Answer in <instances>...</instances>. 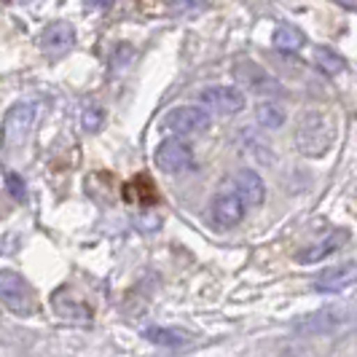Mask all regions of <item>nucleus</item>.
<instances>
[{
  "label": "nucleus",
  "instance_id": "12",
  "mask_svg": "<svg viewBox=\"0 0 357 357\" xmlns=\"http://www.w3.org/2000/svg\"><path fill=\"white\" fill-rule=\"evenodd\" d=\"M352 282H355V264H344V266L322 271L320 277L314 280V287L325 290V293H339V290L349 287Z\"/></svg>",
  "mask_w": 357,
  "mask_h": 357
},
{
  "label": "nucleus",
  "instance_id": "18",
  "mask_svg": "<svg viewBox=\"0 0 357 357\" xmlns=\"http://www.w3.org/2000/svg\"><path fill=\"white\" fill-rule=\"evenodd\" d=\"M314 65H317L325 75H331V78L341 75L344 68H347V62L341 59V54H336L333 49H325V46L314 49Z\"/></svg>",
  "mask_w": 357,
  "mask_h": 357
},
{
  "label": "nucleus",
  "instance_id": "5",
  "mask_svg": "<svg viewBox=\"0 0 357 357\" xmlns=\"http://www.w3.org/2000/svg\"><path fill=\"white\" fill-rule=\"evenodd\" d=\"M210 113L202 105H180L172 107L164 119H161V126L172 135H180V137H197V135H204L210 129Z\"/></svg>",
  "mask_w": 357,
  "mask_h": 357
},
{
  "label": "nucleus",
  "instance_id": "1",
  "mask_svg": "<svg viewBox=\"0 0 357 357\" xmlns=\"http://www.w3.org/2000/svg\"><path fill=\"white\" fill-rule=\"evenodd\" d=\"M336 140V124L328 113L322 110H309L301 116L298 129H296V148L298 153H304L309 159L325 156L331 151V145Z\"/></svg>",
  "mask_w": 357,
  "mask_h": 357
},
{
  "label": "nucleus",
  "instance_id": "17",
  "mask_svg": "<svg viewBox=\"0 0 357 357\" xmlns=\"http://www.w3.org/2000/svg\"><path fill=\"white\" fill-rule=\"evenodd\" d=\"M145 339L156 347H185L191 336L185 331H178V328H148Z\"/></svg>",
  "mask_w": 357,
  "mask_h": 357
},
{
  "label": "nucleus",
  "instance_id": "3",
  "mask_svg": "<svg viewBox=\"0 0 357 357\" xmlns=\"http://www.w3.org/2000/svg\"><path fill=\"white\" fill-rule=\"evenodd\" d=\"M38 119V105L36 102H17L6 113L3 119V151L6 153H14L22 145L27 143L33 126Z\"/></svg>",
  "mask_w": 357,
  "mask_h": 357
},
{
  "label": "nucleus",
  "instance_id": "14",
  "mask_svg": "<svg viewBox=\"0 0 357 357\" xmlns=\"http://www.w3.org/2000/svg\"><path fill=\"white\" fill-rule=\"evenodd\" d=\"M124 199L132 202V204H156L159 202V194H156V185L148 175H137L135 180H129L124 185Z\"/></svg>",
  "mask_w": 357,
  "mask_h": 357
},
{
  "label": "nucleus",
  "instance_id": "2",
  "mask_svg": "<svg viewBox=\"0 0 357 357\" xmlns=\"http://www.w3.org/2000/svg\"><path fill=\"white\" fill-rule=\"evenodd\" d=\"M248 210L250 207L236 194L231 180H223L220 188H218V194H215L213 204H210V223H213L218 231H229V229L239 226L245 220Z\"/></svg>",
  "mask_w": 357,
  "mask_h": 357
},
{
  "label": "nucleus",
  "instance_id": "13",
  "mask_svg": "<svg viewBox=\"0 0 357 357\" xmlns=\"http://www.w3.org/2000/svg\"><path fill=\"white\" fill-rule=\"evenodd\" d=\"M341 322H347L344 312H339V309H322L317 314H309V317L298 322V331L301 333H325V331L339 328Z\"/></svg>",
  "mask_w": 357,
  "mask_h": 357
},
{
  "label": "nucleus",
  "instance_id": "24",
  "mask_svg": "<svg viewBox=\"0 0 357 357\" xmlns=\"http://www.w3.org/2000/svg\"><path fill=\"white\" fill-rule=\"evenodd\" d=\"M344 3H349V6H352V3H355V0H344Z\"/></svg>",
  "mask_w": 357,
  "mask_h": 357
},
{
  "label": "nucleus",
  "instance_id": "16",
  "mask_svg": "<svg viewBox=\"0 0 357 357\" xmlns=\"http://www.w3.org/2000/svg\"><path fill=\"white\" fill-rule=\"evenodd\" d=\"M255 116H258V124L264 126V129H280V126L285 124L287 110L277 100H264V102H258V107H255Z\"/></svg>",
  "mask_w": 357,
  "mask_h": 357
},
{
  "label": "nucleus",
  "instance_id": "19",
  "mask_svg": "<svg viewBox=\"0 0 357 357\" xmlns=\"http://www.w3.org/2000/svg\"><path fill=\"white\" fill-rule=\"evenodd\" d=\"M274 46H277L280 52L293 54L304 46V36H301V30L282 24V27H277V30H274Z\"/></svg>",
  "mask_w": 357,
  "mask_h": 357
},
{
  "label": "nucleus",
  "instance_id": "8",
  "mask_svg": "<svg viewBox=\"0 0 357 357\" xmlns=\"http://www.w3.org/2000/svg\"><path fill=\"white\" fill-rule=\"evenodd\" d=\"M73 43H75V30H73L70 22H52L43 33H40V49L46 56H62V54H68L73 49Z\"/></svg>",
  "mask_w": 357,
  "mask_h": 357
},
{
  "label": "nucleus",
  "instance_id": "9",
  "mask_svg": "<svg viewBox=\"0 0 357 357\" xmlns=\"http://www.w3.org/2000/svg\"><path fill=\"white\" fill-rule=\"evenodd\" d=\"M231 75H234V81H239L242 86H248V89H252V91H266V94L280 91L277 78H271L264 68H258V65L250 62V59L236 62V65L231 68Z\"/></svg>",
  "mask_w": 357,
  "mask_h": 357
},
{
  "label": "nucleus",
  "instance_id": "4",
  "mask_svg": "<svg viewBox=\"0 0 357 357\" xmlns=\"http://www.w3.org/2000/svg\"><path fill=\"white\" fill-rule=\"evenodd\" d=\"M0 304H6L11 312L24 314V317L38 309L33 287L17 271H0Z\"/></svg>",
  "mask_w": 357,
  "mask_h": 357
},
{
  "label": "nucleus",
  "instance_id": "10",
  "mask_svg": "<svg viewBox=\"0 0 357 357\" xmlns=\"http://www.w3.org/2000/svg\"><path fill=\"white\" fill-rule=\"evenodd\" d=\"M229 180H231V185L236 188V194L242 197V202H245L248 207L264 204V199H266V185H264V180H261V175H258L255 169H250V167L236 169Z\"/></svg>",
  "mask_w": 357,
  "mask_h": 357
},
{
  "label": "nucleus",
  "instance_id": "23",
  "mask_svg": "<svg viewBox=\"0 0 357 357\" xmlns=\"http://www.w3.org/2000/svg\"><path fill=\"white\" fill-rule=\"evenodd\" d=\"M91 3H94L97 8H110V6H113V0H91Z\"/></svg>",
  "mask_w": 357,
  "mask_h": 357
},
{
  "label": "nucleus",
  "instance_id": "22",
  "mask_svg": "<svg viewBox=\"0 0 357 357\" xmlns=\"http://www.w3.org/2000/svg\"><path fill=\"white\" fill-rule=\"evenodd\" d=\"M6 185H8V194L17 199V202H24V197H27V191H24V180H22V175H17V172H6Z\"/></svg>",
  "mask_w": 357,
  "mask_h": 357
},
{
  "label": "nucleus",
  "instance_id": "7",
  "mask_svg": "<svg viewBox=\"0 0 357 357\" xmlns=\"http://www.w3.org/2000/svg\"><path fill=\"white\" fill-rule=\"evenodd\" d=\"M202 102L218 116H231L245 107V94L236 86H207L202 91Z\"/></svg>",
  "mask_w": 357,
  "mask_h": 357
},
{
  "label": "nucleus",
  "instance_id": "15",
  "mask_svg": "<svg viewBox=\"0 0 357 357\" xmlns=\"http://www.w3.org/2000/svg\"><path fill=\"white\" fill-rule=\"evenodd\" d=\"M54 309L59 317H68V320H89L91 317V309L81 298H73L68 296V290H56L52 298Z\"/></svg>",
  "mask_w": 357,
  "mask_h": 357
},
{
  "label": "nucleus",
  "instance_id": "6",
  "mask_svg": "<svg viewBox=\"0 0 357 357\" xmlns=\"http://www.w3.org/2000/svg\"><path fill=\"white\" fill-rule=\"evenodd\" d=\"M153 159H156V167H159L161 172H167V175L188 172V169H194V164H197L194 148L185 143V140H178V137L164 140V143L156 148Z\"/></svg>",
  "mask_w": 357,
  "mask_h": 357
},
{
  "label": "nucleus",
  "instance_id": "21",
  "mask_svg": "<svg viewBox=\"0 0 357 357\" xmlns=\"http://www.w3.org/2000/svg\"><path fill=\"white\" fill-rule=\"evenodd\" d=\"M169 8L175 17H197L207 8V0H172Z\"/></svg>",
  "mask_w": 357,
  "mask_h": 357
},
{
  "label": "nucleus",
  "instance_id": "11",
  "mask_svg": "<svg viewBox=\"0 0 357 357\" xmlns=\"http://www.w3.org/2000/svg\"><path fill=\"white\" fill-rule=\"evenodd\" d=\"M347 239H349V234L339 229V231H331L325 239L320 242H314V245H309L306 250H301L298 255V264H317V261H325L328 255H333V252H339L344 245H347Z\"/></svg>",
  "mask_w": 357,
  "mask_h": 357
},
{
  "label": "nucleus",
  "instance_id": "20",
  "mask_svg": "<svg viewBox=\"0 0 357 357\" xmlns=\"http://www.w3.org/2000/svg\"><path fill=\"white\" fill-rule=\"evenodd\" d=\"M102 124H105V110H102V105H97L94 100H86L81 105V126L86 132H100Z\"/></svg>",
  "mask_w": 357,
  "mask_h": 357
}]
</instances>
